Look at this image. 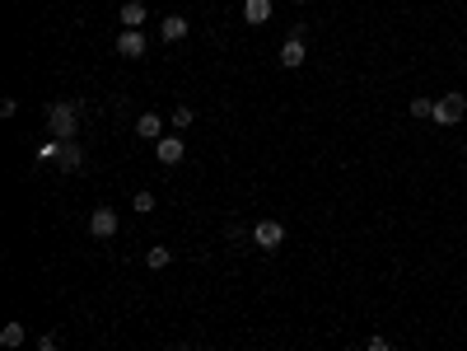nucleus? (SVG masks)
I'll use <instances>...</instances> for the list:
<instances>
[{"label":"nucleus","mask_w":467,"mask_h":351,"mask_svg":"<svg viewBox=\"0 0 467 351\" xmlns=\"http://www.w3.org/2000/svg\"><path fill=\"white\" fill-rule=\"evenodd\" d=\"M75 113H79V103H52L47 108V126H52V136L66 146V141H75Z\"/></svg>","instance_id":"obj_1"},{"label":"nucleus","mask_w":467,"mask_h":351,"mask_svg":"<svg viewBox=\"0 0 467 351\" xmlns=\"http://www.w3.org/2000/svg\"><path fill=\"white\" fill-rule=\"evenodd\" d=\"M253 244L262 253H276L280 244H285V225H280V220H257V225H253Z\"/></svg>","instance_id":"obj_2"},{"label":"nucleus","mask_w":467,"mask_h":351,"mask_svg":"<svg viewBox=\"0 0 467 351\" xmlns=\"http://www.w3.org/2000/svg\"><path fill=\"white\" fill-rule=\"evenodd\" d=\"M304 57H309V47H304V28H295V33L280 43V66H285V70H300Z\"/></svg>","instance_id":"obj_3"},{"label":"nucleus","mask_w":467,"mask_h":351,"mask_svg":"<svg viewBox=\"0 0 467 351\" xmlns=\"http://www.w3.org/2000/svg\"><path fill=\"white\" fill-rule=\"evenodd\" d=\"M463 113H467V99H463V94H444V99L434 103V122H439V126L463 122Z\"/></svg>","instance_id":"obj_4"},{"label":"nucleus","mask_w":467,"mask_h":351,"mask_svg":"<svg viewBox=\"0 0 467 351\" xmlns=\"http://www.w3.org/2000/svg\"><path fill=\"white\" fill-rule=\"evenodd\" d=\"M145 47H150V38H145L141 28H122V33H117V57L136 61V57H145Z\"/></svg>","instance_id":"obj_5"},{"label":"nucleus","mask_w":467,"mask_h":351,"mask_svg":"<svg viewBox=\"0 0 467 351\" xmlns=\"http://www.w3.org/2000/svg\"><path fill=\"white\" fill-rule=\"evenodd\" d=\"M89 234L94 239H112V234H117V211H112V206H99V211L89 215Z\"/></svg>","instance_id":"obj_6"},{"label":"nucleus","mask_w":467,"mask_h":351,"mask_svg":"<svg viewBox=\"0 0 467 351\" xmlns=\"http://www.w3.org/2000/svg\"><path fill=\"white\" fill-rule=\"evenodd\" d=\"M187 33H192V23L182 19V14H168V19L159 23V38H164V43H182Z\"/></svg>","instance_id":"obj_7"},{"label":"nucleus","mask_w":467,"mask_h":351,"mask_svg":"<svg viewBox=\"0 0 467 351\" xmlns=\"http://www.w3.org/2000/svg\"><path fill=\"white\" fill-rule=\"evenodd\" d=\"M155 155H159V164H178V159L187 155V146H182L178 136H164V141H155Z\"/></svg>","instance_id":"obj_8"},{"label":"nucleus","mask_w":467,"mask_h":351,"mask_svg":"<svg viewBox=\"0 0 467 351\" xmlns=\"http://www.w3.org/2000/svg\"><path fill=\"white\" fill-rule=\"evenodd\" d=\"M145 19H150L145 0H126V5H122V28H141Z\"/></svg>","instance_id":"obj_9"},{"label":"nucleus","mask_w":467,"mask_h":351,"mask_svg":"<svg viewBox=\"0 0 467 351\" xmlns=\"http://www.w3.org/2000/svg\"><path fill=\"white\" fill-rule=\"evenodd\" d=\"M159 131H164L159 113H141V117H136V136H145V141H159Z\"/></svg>","instance_id":"obj_10"},{"label":"nucleus","mask_w":467,"mask_h":351,"mask_svg":"<svg viewBox=\"0 0 467 351\" xmlns=\"http://www.w3.org/2000/svg\"><path fill=\"white\" fill-rule=\"evenodd\" d=\"M243 19L248 23H267L271 19V0H243Z\"/></svg>","instance_id":"obj_11"},{"label":"nucleus","mask_w":467,"mask_h":351,"mask_svg":"<svg viewBox=\"0 0 467 351\" xmlns=\"http://www.w3.org/2000/svg\"><path fill=\"white\" fill-rule=\"evenodd\" d=\"M0 342H5V347H23V323H5V328H0Z\"/></svg>","instance_id":"obj_12"},{"label":"nucleus","mask_w":467,"mask_h":351,"mask_svg":"<svg viewBox=\"0 0 467 351\" xmlns=\"http://www.w3.org/2000/svg\"><path fill=\"white\" fill-rule=\"evenodd\" d=\"M192 122H197V113H192L187 103H178V108H173V126L182 131V126H192Z\"/></svg>","instance_id":"obj_13"},{"label":"nucleus","mask_w":467,"mask_h":351,"mask_svg":"<svg viewBox=\"0 0 467 351\" xmlns=\"http://www.w3.org/2000/svg\"><path fill=\"white\" fill-rule=\"evenodd\" d=\"M145 262L159 272V267H168V262H173V253H168V249H150V253H145Z\"/></svg>","instance_id":"obj_14"},{"label":"nucleus","mask_w":467,"mask_h":351,"mask_svg":"<svg viewBox=\"0 0 467 351\" xmlns=\"http://www.w3.org/2000/svg\"><path fill=\"white\" fill-rule=\"evenodd\" d=\"M131 206H136L141 215H145V211H155V193H145V188H141V193L131 197Z\"/></svg>","instance_id":"obj_15"},{"label":"nucleus","mask_w":467,"mask_h":351,"mask_svg":"<svg viewBox=\"0 0 467 351\" xmlns=\"http://www.w3.org/2000/svg\"><path fill=\"white\" fill-rule=\"evenodd\" d=\"M412 117H434V99H412Z\"/></svg>","instance_id":"obj_16"},{"label":"nucleus","mask_w":467,"mask_h":351,"mask_svg":"<svg viewBox=\"0 0 467 351\" xmlns=\"http://www.w3.org/2000/svg\"><path fill=\"white\" fill-rule=\"evenodd\" d=\"M61 164H66V169H79V150H75V141H66V150H61Z\"/></svg>","instance_id":"obj_17"},{"label":"nucleus","mask_w":467,"mask_h":351,"mask_svg":"<svg viewBox=\"0 0 467 351\" xmlns=\"http://www.w3.org/2000/svg\"><path fill=\"white\" fill-rule=\"evenodd\" d=\"M61 347V338H56V333H43V342H38V351H56Z\"/></svg>","instance_id":"obj_18"},{"label":"nucleus","mask_w":467,"mask_h":351,"mask_svg":"<svg viewBox=\"0 0 467 351\" xmlns=\"http://www.w3.org/2000/svg\"><path fill=\"white\" fill-rule=\"evenodd\" d=\"M365 351H392V347H388V338H369Z\"/></svg>","instance_id":"obj_19"},{"label":"nucleus","mask_w":467,"mask_h":351,"mask_svg":"<svg viewBox=\"0 0 467 351\" xmlns=\"http://www.w3.org/2000/svg\"><path fill=\"white\" fill-rule=\"evenodd\" d=\"M178 351H197V347H178Z\"/></svg>","instance_id":"obj_20"}]
</instances>
